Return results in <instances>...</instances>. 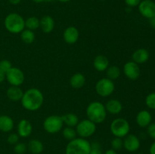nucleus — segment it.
<instances>
[{
    "mask_svg": "<svg viewBox=\"0 0 155 154\" xmlns=\"http://www.w3.org/2000/svg\"><path fill=\"white\" fill-rule=\"evenodd\" d=\"M4 25L9 33L18 34L25 29V20L19 14L10 13L5 18Z\"/></svg>",
    "mask_w": 155,
    "mask_h": 154,
    "instance_id": "nucleus-3",
    "label": "nucleus"
},
{
    "mask_svg": "<svg viewBox=\"0 0 155 154\" xmlns=\"http://www.w3.org/2000/svg\"><path fill=\"white\" fill-rule=\"evenodd\" d=\"M149 21H150V24H151V27L154 28L155 30V15L154 17H152L151 18H150Z\"/></svg>",
    "mask_w": 155,
    "mask_h": 154,
    "instance_id": "nucleus-39",
    "label": "nucleus"
},
{
    "mask_svg": "<svg viewBox=\"0 0 155 154\" xmlns=\"http://www.w3.org/2000/svg\"><path fill=\"white\" fill-rule=\"evenodd\" d=\"M123 72L127 79L130 80H136L140 75V68L134 61H128L124 65Z\"/></svg>",
    "mask_w": 155,
    "mask_h": 154,
    "instance_id": "nucleus-10",
    "label": "nucleus"
},
{
    "mask_svg": "<svg viewBox=\"0 0 155 154\" xmlns=\"http://www.w3.org/2000/svg\"><path fill=\"white\" fill-rule=\"evenodd\" d=\"M104 154H117V152L116 150H114V149H113L111 148V149H109L107 150H106Z\"/></svg>",
    "mask_w": 155,
    "mask_h": 154,
    "instance_id": "nucleus-40",
    "label": "nucleus"
},
{
    "mask_svg": "<svg viewBox=\"0 0 155 154\" xmlns=\"http://www.w3.org/2000/svg\"><path fill=\"white\" fill-rule=\"evenodd\" d=\"M5 80V72L0 69V83L3 82Z\"/></svg>",
    "mask_w": 155,
    "mask_h": 154,
    "instance_id": "nucleus-37",
    "label": "nucleus"
},
{
    "mask_svg": "<svg viewBox=\"0 0 155 154\" xmlns=\"http://www.w3.org/2000/svg\"><path fill=\"white\" fill-rule=\"evenodd\" d=\"M57 1L60 2L66 3V2H71V0H57Z\"/></svg>",
    "mask_w": 155,
    "mask_h": 154,
    "instance_id": "nucleus-43",
    "label": "nucleus"
},
{
    "mask_svg": "<svg viewBox=\"0 0 155 154\" xmlns=\"http://www.w3.org/2000/svg\"><path fill=\"white\" fill-rule=\"evenodd\" d=\"M133 61L137 64H141L147 62L149 59V52L145 48H139L133 53Z\"/></svg>",
    "mask_w": 155,
    "mask_h": 154,
    "instance_id": "nucleus-17",
    "label": "nucleus"
},
{
    "mask_svg": "<svg viewBox=\"0 0 155 154\" xmlns=\"http://www.w3.org/2000/svg\"><path fill=\"white\" fill-rule=\"evenodd\" d=\"M139 154H141V153H139Z\"/></svg>",
    "mask_w": 155,
    "mask_h": 154,
    "instance_id": "nucleus-46",
    "label": "nucleus"
},
{
    "mask_svg": "<svg viewBox=\"0 0 155 154\" xmlns=\"http://www.w3.org/2000/svg\"><path fill=\"white\" fill-rule=\"evenodd\" d=\"M110 131L114 137L124 138L130 133V123L124 118H117L110 123Z\"/></svg>",
    "mask_w": 155,
    "mask_h": 154,
    "instance_id": "nucleus-5",
    "label": "nucleus"
},
{
    "mask_svg": "<svg viewBox=\"0 0 155 154\" xmlns=\"http://www.w3.org/2000/svg\"><path fill=\"white\" fill-rule=\"evenodd\" d=\"M64 122L61 116L51 115L45 119L43 122V128L48 134H57L63 128Z\"/></svg>",
    "mask_w": 155,
    "mask_h": 154,
    "instance_id": "nucleus-6",
    "label": "nucleus"
},
{
    "mask_svg": "<svg viewBox=\"0 0 155 154\" xmlns=\"http://www.w3.org/2000/svg\"><path fill=\"white\" fill-rule=\"evenodd\" d=\"M89 154H103L101 145L98 142H93L91 143V149Z\"/></svg>",
    "mask_w": 155,
    "mask_h": 154,
    "instance_id": "nucleus-32",
    "label": "nucleus"
},
{
    "mask_svg": "<svg viewBox=\"0 0 155 154\" xmlns=\"http://www.w3.org/2000/svg\"><path fill=\"white\" fill-rule=\"evenodd\" d=\"M21 105L28 111H36L42 107L44 102L42 92L36 88H31L24 92L21 100Z\"/></svg>",
    "mask_w": 155,
    "mask_h": 154,
    "instance_id": "nucleus-1",
    "label": "nucleus"
},
{
    "mask_svg": "<svg viewBox=\"0 0 155 154\" xmlns=\"http://www.w3.org/2000/svg\"><path fill=\"white\" fill-rule=\"evenodd\" d=\"M15 126V122L12 117L6 115L0 116V131L2 132H10Z\"/></svg>",
    "mask_w": 155,
    "mask_h": 154,
    "instance_id": "nucleus-21",
    "label": "nucleus"
},
{
    "mask_svg": "<svg viewBox=\"0 0 155 154\" xmlns=\"http://www.w3.org/2000/svg\"><path fill=\"white\" fill-rule=\"evenodd\" d=\"M12 67V63L8 60H2L0 61V69L4 72H7Z\"/></svg>",
    "mask_w": 155,
    "mask_h": 154,
    "instance_id": "nucleus-33",
    "label": "nucleus"
},
{
    "mask_svg": "<svg viewBox=\"0 0 155 154\" xmlns=\"http://www.w3.org/2000/svg\"><path fill=\"white\" fill-rule=\"evenodd\" d=\"M85 83H86V77L80 72L74 74L70 79V85L71 87L75 89L81 88L84 86Z\"/></svg>",
    "mask_w": 155,
    "mask_h": 154,
    "instance_id": "nucleus-22",
    "label": "nucleus"
},
{
    "mask_svg": "<svg viewBox=\"0 0 155 154\" xmlns=\"http://www.w3.org/2000/svg\"><path fill=\"white\" fill-rule=\"evenodd\" d=\"M40 28L45 33H50L54 28V21L49 15H45L40 19Z\"/></svg>",
    "mask_w": 155,
    "mask_h": 154,
    "instance_id": "nucleus-19",
    "label": "nucleus"
},
{
    "mask_svg": "<svg viewBox=\"0 0 155 154\" xmlns=\"http://www.w3.org/2000/svg\"><path fill=\"white\" fill-rule=\"evenodd\" d=\"M106 75H107V78L109 79L114 81V80L117 79L120 77L121 73V70L120 67H118L116 65H112V66H109L107 69L105 70Z\"/></svg>",
    "mask_w": 155,
    "mask_h": 154,
    "instance_id": "nucleus-25",
    "label": "nucleus"
},
{
    "mask_svg": "<svg viewBox=\"0 0 155 154\" xmlns=\"http://www.w3.org/2000/svg\"><path fill=\"white\" fill-rule=\"evenodd\" d=\"M27 150V145L24 143L18 142L14 145V151L16 154H24Z\"/></svg>",
    "mask_w": 155,
    "mask_h": 154,
    "instance_id": "nucleus-30",
    "label": "nucleus"
},
{
    "mask_svg": "<svg viewBox=\"0 0 155 154\" xmlns=\"http://www.w3.org/2000/svg\"><path fill=\"white\" fill-rule=\"evenodd\" d=\"M87 119L95 124H100L104 122L107 117V110L102 103L99 101H92L86 107Z\"/></svg>",
    "mask_w": 155,
    "mask_h": 154,
    "instance_id": "nucleus-2",
    "label": "nucleus"
},
{
    "mask_svg": "<svg viewBox=\"0 0 155 154\" xmlns=\"http://www.w3.org/2000/svg\"><path fill=\"white\" fill-rule=\"evenodd\" d=\"M23 95H24V91L20 88V86L11 85V87H9L6 91V95H7L8 98L14 102L21 101Z\"/></svg>",
    "mask_w": 155,
    "mask_h": 154,
    "instance_id": "nucleus-18",
    "label": "nucleus"
},
{
    "mask_svg": "<svg viewBox=\"0 0 155 154\" xmlns=\"http://www.w3.org/2000/svg\"><path fill=\"white\" fill-rule=\"evenodd\" d=\"M110 146L111 148L114 150L118 151L120 150L123 147H124V141H123V138L120 137H114L112 139L111 142H110Z\"/></svg>",
    "mask_w": 155,
    "mask_h": 154,
    "instance_id": "nucleus-29",
    "label": "nucleus"
},
{
    "mask_svg": "<svg viewBox=\"0 0 155 154\" xmlns=\"http://www.w3.org/2000/svg\"><path fill=\"white\" fill-rule=\"evenodd\" d=\"M147 132H148V135L151 137V138L155 140V122L154 123L150 124L148 126V129H147Z\"/></svg>",
    "mask_w": 155,
    "mask_h": 154,
    "instance_id": "nucleus-35",
    "label": "nucleus"
},
{
    "mask_svg": "<svg viewBox=\"0 0 155 154\" xmlns=\"http://www.w3.org/2000/svg\"><path fill=\"white\" fill-rule=\"evenodd\" d=\"M5 79L12 86H21L24 83L25 76L21 69L12 67L5 73Z\"/></svg>",
    "mask_w": 155,
    "mask_h": 154,
    "instance_id": "nucleus-9",
    "label": "nucleus"
},
{
    "mask_svg": "<svg viewBox=\"0 0 155 154\" xmlns=\"http://www.w3.org/2000/svg\"><path fill=\"white\" fill-rule=\"evenodd\" d=\"M77 135L82 138H88L93 135L96 131V124L89 119L80 121L75 127Z\"/></svg>",
    "mask_w": 155,
    "mask_h": 154,
    "instance_id": "nucleus-7",
    "label": "nucleus"
},
{
    "mask_svg": "<svg viewBox=\"0 0 155 154\" xmlns=\"http://www.w3.org/2000/svg\"><path fill=\"white\" fill-rule=\"evenodd\" d=\"M93 66L98 72L105 71L109 66V60L107 57L104 55L96 56L93 60Z\"/></svg>",
    "mask_w": 155,
    "mask_h": 154,
    "instance_id": "nucleus-20",
    "label": "nucleus"
},
{
    "mask_svg": "<svg viewBox=\"0 0 155 154\" xmlns=\"http://www.w3.org/2000/svg\"><path fill=\"white\" fill-rule=\"evenodd\" d=\"M62 116V119H63L64 124L66 125V126L68 127H73L75 128L78 122H80L79 118L77 115H76L74 113H68L66 114L63 115Z\"/></svg>",
    "mask_w": 155,
    "mask_h": 154,
    "instance_id": "nucleus-24",
    "label": "nucleus"
},
{
    "mask_svg": "<svg viewBox=\"0 0 155 154\" xmlns=\"http://www.w3.org/2000/svg\"><path fill=\"white\" fill-rule=\"evenodd\" d=\"M25 27L33 31L38 30L40 27V20L36 17H30L25 21Z\"/></svg>",
    "mask_w": 155,
    "mask_h": 154,
    "instance_id": "nucleus-27",
    "label": "nucleus"
},
{
    "mask_svg": "<svg viewBox=\"0 0 155 154\" xmlns=\"http://www.w3.org/2000/svg\"><path fill=\"white\" fill-rule=\"evenodd\" d=\"M20 34H21V40L26 44L33 43L35 41V39H36L34 31L28 30V29H24Z\"/></svg>",
    "mask_w": 155,
    "mask_h": 154,
    "instance_id": "nucleus-26",
    "label": "nucleus"
},
{
    "mask_svg": "<svg viewBox=\"0 0 155 154\" xmlns=\"http://www.w3.org/2000/svg\"><path fill=\"white\" fill-rule=\"evenodd\" d=\"M124 147L126 150L130 152H134L137 151L140 147V140L139 137L135 134H129L124 137Z\"/></svg>",
    "mask_w": 155,
    "mask_h": 154,
    "instance_id": "nucleus-12",
    "label": "nucleus"
},
{
    "mask_svg": "<svg viewBox=\"0 0 155 154\" xmlns=\"http://www.w3.org/2000/svg\"><path fill=\"white\" fill-rule=\"evenodd\" d=\"M115 90V85L114 81L108 78H102L98 80L95 84V91L99 96L107 98L111 95Z\"/></svg>",
    "mask_w": 155,
    "mask_h": 154,
    "instance_id": "nucleus-8",
    "label": "nucleus"
},
{
    "mask_svg": "<svg viewBox=\"0 0 155 154\" xmlns=\"http://www.w3.org/2000/svg\"><path fill=\"white\" fill-rule=\"evenodd\" d=\"M107 113L111 115H118L123 110V104L119 100L110 99L104 105Z\"/></svg>",
    "mask_w": 155,
    "mask_h": 154,
    "instance_id": "nucleus-16",
    "label": "nucleus"
},
{
    "mask_svg": "<svg viewBox=\"0 0 155 154\" xmlns=\"http://www.w3.org/2000/svg\"><path fill=\"white\" fill-rule=\"evenodd\" d=\"M142 0H124L126 5L130 8L136 7L139 5Z\"/></svg>",
    "mask_w": 155,
    "mask_h": 154,
    "instance_id": "nucleus-36",
    "label": "nucleus"
},
{
    "mask_svg": "<svg viewBox=\"0 0 155 154\" xmlns=\"http://www.w3.org/2000/svg\"><path fill=\"white\" fill-rule=\"evenodd\" d=\"M32 1L35 3H42L45 2V0H32Z\"/></svg>",
    "mask_w": 155,
    "mask_h": 154,
    "instance_id": "nucleus-42",
    "label": "nucleus"
},
{
    "mask_svg": "<svg viewBox=\"0 0 155 154\" xmlns=\"http://www.w3.org/2000/svg\"><path fill=\"white\" fill-rule=\"evenodd\" d=\"M139 11L145 18H151L155 15V2L152 0H142L139 3Z\"/></svg>",
    "mask_w": 155,
    "mask_h": 154,
    "instance_id": "nucleus-11",
    "label": "nucleus"
},
{
    "mask_svg": "<svg viewBox=\"0 0 155 154\" xmlns=\"http://www.w3.org/2000/svg\"><path fill=\"white\" fill-rule=\"evenodd\" d=\"M17 131H18V134L19 135V137H24V138L30 137L33 131L32 124L27 119H21L18 124Z\"/></svg>",
    "mask_w": 155,
    "mask_h": 154,
    "instance_id": "nucleus-14",
    "label": "nucleus"
},
{
    "mask_svg": "<svg viewBox=\"0 0 155 154\" xmlns=\"http://www.w3.org/2000/svg\"><path fill=\"white\" fill-rule=\"evenodd\" d=\"M145 104L148 108L155 110V92L149 94L145 98Z\"/></svg>",
    "mask_w": 155,
    "mask_h": 154,
    "instance_id": "nucleus-31",
    "label": "nucleus"
},
{
    "mask_svg": "<svg viewBox=\"0 0 155 154\" xmlns=\"http://www.w3.org/2000/svg\"><path fill=\"white\" fill-rule=\"evenodd\" d=\"M91 143L87 139L76 137L70 140L65 149V154H89Z\"/></svg>",
    "mask_w": 155,
    "mask_h": 154,
    "instance_id": "nucleus-4",
    "label": "nucleus"
},
{
    "mask_svg": "<svg viewBox=\"0 0 155 154\" xmlns=\"http://www.w3.org/2000/svg\"><path fill=\"white\" fill-rule=\"evenodd\" d=\"M19 135L16 133H12L8 136L7 141L9 144L15 145L17 143L19 142Z\"/></svg>",
    "mask_w": 155,
    "mask_h": 154,
    "instance_id": "nucleus-34",
    "label": "nucleus"
},
{
    "mask_svg": "<svg viewBox=\"0 0 155 154\" xmlns=\"http://www.w3.org/2000/svg\"><path fill=\"white\" fill-rule=\"evenodd\" d=\"M27 149L32 154H41L44 150V145L38 139H32L27 144Z\"/></svg>",
    "mask_w": 155,
    "mask_h": 154,
    "instance_id": "nucleus-23",
    "label": "nucleus"
},
{
    "mask_svg": "<svg viewBox=\"0 0 155 154\" xmlns=\"http://www.w3.org/2000/svg\"><path fill=\"white\" fill-rule=\"evenodd\" d=\"M151 115L148 110H141L136 115V121L137 125L141 128H146L151 124Z\"/></svg>",
    "mask_w": 155,
    "mask_h": 154,
    "instance_id": "nucleus-15",
    "label": "nucleus"
},
{
    "mask_svg": "<svg viewBox=\"0 0 155 154\" xmlns=\"http://www.w3.org/2000/svg\"><path fill=\"white\" fill-rule=\"evenodd\" d=\"M99 1H106V0H99Z\"/></svg>",
    "mask_w": 155,
    "mask_h": 154,
    "instance_id": "nucleus-45",
    "label": "nucleus"
},
{
    "mask_svg": "<svg viewBox=\"0 0 155 154\" xmlns=\"http://www.w3.org/2000/svg\"><path fill=\"white\" fill-rule=\"evenodd\" d=\"M80 33L78 29L74 26H70L67 27L63 33V39L66 43L69 45L75 44L78 41Z\"/></svg>",
    "mask_w": 155,
    "mask_h": 154,
    "instance_id": "nucleus-13",
    "label": "nucleus"
},
{
    "mask_svg": "<svg viewBox=\"0 0 155 154\" xmlns=\"http://www.w3.org/2000/svg\"><path fill=\"white\" fill-rule=\"evenodd\" d=\"M9 2L12 5H18L21 3V0H8Z\"/></svg>",
    "mask_w": 155,
    "mask_h": 154,
    "instance_id": "nucleus-41",
    "label": "nucleus"
},
{
    "mask_svg": "<svg viewBox=\"0 0 155 154\" xmlns=\"http://www.w3.org/2000/svg\"><path fill=\"white\" fill-rule=\"evenodd\" d=\"M149 152L150 154H155V141L150 146Z\"/></svg>",
    "mask_w": 155,
    "mask_h": 154,
    "instance_id": "nucleus-38",
    "label": "nucleus"
},
{
    "mask_svg": "<svg viewBox=\"0 0 155 154\" xmlns=\"http://www.w3.org/2000/svg\"><path fill=\"white\" fill-rule=\"evenodd\" d=\"M61 132L63 137H64L66 140H69V141L70 140H74V139H75L77 136L76 129L74 128H73V127L66 126L65 128H62Z\"/></svg>",
    "mask_w": 155,
    "mask_h": 154,
    "instance_id": "nucleus-28",
    "label": "nucleus"
},
{
    "mask_svg": "<svg viewBox=\"0 0 155 154\" xmlns=\"http://www.w3.org/2000/svg\"><path fill=\"white\" fill-rule=\"evenodd\" d=\"M53 0H45V2H52Z\"/></svg>",
    "mask_w": 155,
    "mask_h": 154,
    "instance_id": "nucleus-44",
    "label": "nucleus"
}]
</instances>
